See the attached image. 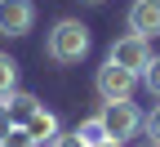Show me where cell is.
Here are the masks:
<instances>
[{
  "mask_svg": "<svg viewBox=\"0 0 160 147\" xmlns=\"http://www.w3.org/2000/svg\"><path fill=\"white\" fill-rule=\"evenodd\" d=\"M45 54L53 62H62V67H71V62H80L89 54V27L76 23V18H62V23H53L49 36H45Z\"/></svg>",
  "mask_w": 160,
  "mask_h": 147,
  "instance_id": "1",
  "label": "cell"
},
{
  "mask_svg": "<svg viewBox=\"0 0 160 147\" xmlns=\"http://www.w3.org/2000/svg\"><path fill=\"white\" fill-rule=\"evenodd\" d=\"M98 120H102L107 138H116V143H125V138H133L138 129H142V112H138L129 98H120V102H102Z\"/></svg>",
  "mask_w": 160,
  "mask_h": 147,
  "instance_id": "2",
  "label": "cell"
},
{
  "mask_svg": "<svg viewBox=\"0 0 160 147\" xmlns=\"http://www.w3.org/2000/svg\"><path fill=\"white\" fill-rule=\"evenodd\" d=\"M93 89H98V98L102 102H120V98H133V89H138V76L129 71V67H120V62H102L98 67V76H93Z\"/></svg>",
  "mask_w": 160,
  "mask_h": 147,
  "instance_id": "3",
  "label": "cell"
},
{
  "mask_svg": "<svg viewBox=\"0 0 160 147\" xmlns=\"http://www.w3.org/2000/svg\"><path fill=\"white\" fill-rule=\"evenodd\" d=\"M111 62H120V67H129L133 76H142V67L151 62V45H147V36H120L116 45H111V54H107Z\"/></svg>",
  "mask_w": 160,
  "mask_h": 147,
  "instance_id": "4",
  "label": "cell"
},
{
  "mask_svg": "<svg viewBox=\"0 0 160 147\" xmlns=\"http://www.w3.org/2000/svg\"><path fill=\"white\" fill-rule=\"evenodd\" d=\"M36 23L31 0H0V36H27Z\"/></svg>",
  "mask_w": 160,
  "mask_h": 147,
  "instance_id": "5",
  "label": "cell"
},
{
  "mask_svg": "<svg viewBox=\"0 0 160 147\" xmlns=\"http://www.w3.org/2000/svg\"><path fill=\"white\" fill-rule=\"evenodd\" d=\"M129 31L133 36H160V0H133L129 5Z\"/></svg>",
  "mask_w": 160,
  "mask_h": 147,
  "instance_id": "6",
  "label": "cell"
},
{
  "mask_svg": "<svg viewBox=\"0 0 160 147\" xmlns=\"http://www.w3.org/2000/svg\"><path fill=\"white\" fill-rule=\"evenodd\" d=\"M22 129H27L36 143H53V138H58V116H53V112H45V107H36V112H31V120L22 125Z\"/></svg>",
  "mask_w": 160,
  "mask_h": 147,
  "instance_id": "7",
  "label": "cell"
},
{
  "mask_svg": "<svg viewBox=\"0 0 160 147\" xmlns=\"http://www.w3.org/2000/svg\"><path fill=\"white\" fill-rule=\"evenodd\" d=\"M5 107H9V120H13V125H27L31 112L40 107V98H36V94H18V89H13V94L5 98Z\"/></svg>",
  "mask_w": 160,
  "mask_h": 147,
  "instance_id": "8",
  "label": "cell"
},
{
  "mask_svg": "<svg viewBox=\"0 0 160 147\" xmlns=\"http://www.w3.org/2000/svg\"><path fill=\"white\" fill-rule=\"evenodd\" d=\"M76 138L85 143V147H98V143H107V129H102V120H98V116H89V120L76 125Z\"/></svg>",
  "mask_w": 160,
  "mask_h": 147,
  "instance_id": "9",
  "label": "cell"
},
{
  "mask_svg": "<svg viewBox=\"0 0 160 147\" xmlns=\"http://www.w3.org/2000/svg\"><path fill=\"white\" fill-rule=\"evenodd\" d=\"M18 89V62L9 54H0V98H9Z\"/></svg>",
  "mask_w": 160,
  "mask_h": 147,
  "instance_id": "10",
  "label": "cell"
},
{
  "mask_svg": "<svg viewBox=\"0 0 160 147\" xmlns=\"http://www.w3.org/2000/svg\"><path fill=\"white\" fill-rule=\"evenodd\" d=\"M138 80H142V85L160 98V54H151V62H147V67H142V76H138Z\"/></svg>",
  "mask_w": 160,
  "mask_h": 147,
  "instance_id": "11",
  "label": "cell"
},
{
  "mask_svg": "<svg viewBox=\"0 0 160 147\" xmlns=\"http://www.w3.org/2000/svg\"><path fill=\"white\" fill-rule=\"evenodd\" d=\"M0 147H40V143H36V138L22 129V125H13V129H9V138L0 143Z\"/></svg>",
  "mask_w": 160,
  "mask_h": 147,
  "instance_id": "12",
  "label": "cell"
},
{
  "mask_svg": "<svg viewBox=\"0 0 160 147\" xmlns=\"http://www.w3.org/2000/svg\"><path fill=\"white\" fill-rule=\"evenodd\" d=\"M142 129L151 143H160V107H151V116H142Z\"/></svg>",
  "mask_w": 160,
  "mask_h": 147,
  "instance_id": "13",
  "label": "cell"
},
{
  "mask_svg": "<svg viewBox=\"0 0 160 147\" xmlns=\"http://www.w3.org/2000/svg\"><path fill=\"white\" fill-rule=\"evenodd\" d=\"M9 129H13V120H9V107H5V98H0V143L9 138Z\"/></svg>",
  "mask_w": 160,
  "mask_h": 147,
  "instance_id": "14",
  "label": "cell"
},
{
  "mask_svg": "<svg viewBox=\"0 0 160 147\" xmlns=\"http://www.w3.org/2000/svg\"><path fill=\"white\" fill-rule=\"evenodd\" d=\"M49 147H85V143H80V138H76V129H71V134H58Z\"/></svg>",
  "mask_w": 160,
  "mask_h": 147,
  "instance_id": "15",
  "label": "cell"
},
{
  "mask_svg": "<svg viewBox=\"0 0 160 147\" xmlns=\"http://www.w3.org/2000/svg\"><path fill=\"white\" fill-rule=\"evenodd\" d=\"M98 147H120V143H116V138H107V143H98Z\"/></svg>",
  "mask_w": 160,
  "mask_h": 147,
  "instance_id": "16",
  "label": "cell"
},
{
  "mask_svg": "<svg viewBox=\"0 0 160 147\" xmlns=\"http://www.w3.org/2000/svg\"><path fill=\"white\" fill-rule=\"evenodd\" d=\"M89 5H102V0H89Z\"/></svg>",
  "mask_w": 160,
  "mask_h": 147,
  "instance_id": "17",
  "label": "cell"
},
{
  "mask_svg": "<svg viewBox=\"0 0 160 147\" xmlns=\"http://www.w3.org/2000/svg\"><path fill=\"white\" fill-rule=\"evenodd\" d=\"M147 147H160V143H147Z\"/></svg>",
  "mask_w": 160,
  "mask_h": 147,
  "instance_id": "18",
  "label": "cell"
}]
</instances>
